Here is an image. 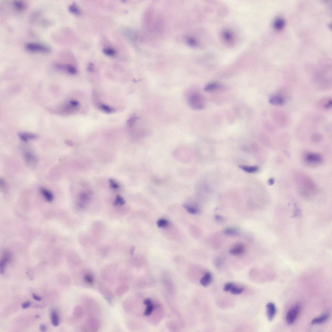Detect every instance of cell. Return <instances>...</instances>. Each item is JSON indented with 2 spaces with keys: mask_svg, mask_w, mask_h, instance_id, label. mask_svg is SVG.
<instances>
[{
  "mask_svg": "<svg viewBox=\"0 0 332 332\" xmlns=\"http://www.w3.org/2000/svg\"><path fill=\"white\" fill-rule=\"evenodd\" d=\"M40 330L42 332H45L47 330V327L46 326L43 324H41L39 326Z\"/></svg>",
  "mask_w": 332,
  "mask_h": 332,
  "instance_id": "ab89813d",
  "label": "cell"
},
{
  "mask_svg": "<svg viewBox=\"0 0 332 332\" xmlns=\"http://www.w3.org/2000/svg\"><path fill=\"white\" fill-rule=\"evenodd\" d=\"M154 306L151 304L147 306L145 311L144 313V315L146 316H148L151 315L154 309Z\"/></svg>",
  "mask_w": 332,
  "mask_h": 332,
  "instance_id": "d6a6232c",
  "label": "cell"
},
{
  "mask_svg": "<svg viewBox=\"0 0 332 332\" xmlns=\"http://www.w3.org/2000/svg\"><path fill=\"white\" fill-rule=\"evenodd\" d=\"M32 297L33 299L36 301H40L42 299L41 297H39L34 294H32Z\"/></svg>",
  "mask_w": 332,
  "mask_h": 332,
  "instance_id": "60d3db41",
  "label": "cell"
},
{
  "mask_svg": "<svg viewBox=\"0 0 332 332\" xmlns=\"http://www.w3.org/2000/svg\"><path fill=\"white\" fill-rule=\"evenodd\" d=\"M10 259V254L6 253L5 255L1 260V263H0V272H1V274H4L5 267L9 261Z\"/></svg>",
  "mask_w": 332,
  "mask_h": 332,
  "instance_id": "9a60e30c",
  "label": "cell"
},
{
  "mask_svg": "<svg viewBox=\"0 0 332 332\" xmlns=\"http://www.w3.org/2000/svg\"><path fill=\"white\" fill-rule=\"evenodd\" d=\"M219 87V84L217 83H213L207 85L204 88V90L206 92H211L218 89Z\"/></svg>",
  "mask_w": 332,
  "mask_h": 332,
  "instance_id": "603a6c76",
  "label": "cell"
},
{
  "mask_svg": "<svg viewBox=\"0 0 332 332\" xmlns=\"http://www.w3.org/2000/svg\"><path fill=\"white\" fill-rule=\"evenodd\" d=\"M183 206L187 212L191 214H196L198 212V210L195 207L188 205V204H184Z\"/></svg>",
  "mask_w": 332,
  "mask_h": 332,
  "instance_id": "4316f807",
  "label": "cell"
},
{
  "mask_svg": "<svg viewBox=\"0 0 332 332\" xmlns=\"http://www.w3.org/2000/svg\"><path fill=\"white\" fill-rule=\"evenodd\" d=\"M51 320L52 324L54 326H57L59 324V318L57 311L53 310L51 313Z\"/></svg>",
  "mask_w": 332,
  "mask_h": 332,
  "instance_id": "e0dca14e",
  "label": "cell"
},
{
  "mask_svg": "<svg viewBox=\"0 0 332 332\" xmlns=\"http://www.w3.org/2000/svg\"><path fill=\"white\" fill-rule=\"evenodd\" d=\"M87 70L88 71L90 72H93L94 70V67L93 63H90L88 65Z\"/></svg>",
  "mask_w": 332,
  "mask_h": 332,
  "instance_id": "8d00e7d4",
  "label": "cell"
},
{
  "mask_svg": "<svg viewBox=\"0 0 332 332\" xmlns=\"http://www.w3.org/2000/svg\"><path fill=\"white\" fill-rule=\"evenodd\" d=\"M13 6L15 9L19 11L24 10L26 8V4L21 1H15L13 2Z\"/></svg>",
  "mask_w": 332,
  "mask_h": 332,
  "instance_id": "ffe728a7",
  "label": "cell"
},
{
  "mask_svg": "<svg viewBox=\"0 0 332 332\" xmlns=\"http://www.w3.org/2000/svg\"><path fill=\"white\" fill-rule=\"evenodd\" d=\"M212 275L209 272H207L200 280V283L204 287L208 286L212 282Z\"/></svg>",
  "mask_w": 332,
  "mask_h": 332,
  "instance_id": "4fadbf2b",
  "label": "cell"
},
{
  "mask_svg": "<svg viewBox=\"0 0 332 332\" xmlns=\"http://www.w3.org/2000/svg\"><path fill=\"white\" fill-rule=\"evenodd\" d=\"M31 305V303L29 301L25 302L22 303V308L26 309L29 307Z\"/></svg>",
  "mask_w": 332,
  "mask_h": 332,
  "instance_id": "74e56055",
  "label": "cell"
},
{
  "mask_svg": "<svg viewBox=\"0 0 332 332\" xmlns=\"http://www.w3.org/2000/svg\"><path fill=\"white\" fill-rule=\"evenodd\" d=\"M329 317V315L328 314H323L321 316L314 319L311 322L312 324H321L327 321Z\"/></svg>",
  "mask_w": 332,
  "mask_h": 332,
  "instance_id": "ac0fdd59",
  "label": "cell"
},
{
  "mask_svg": "<svg viewBox=\"0 0 332 332\" xmlns=\"http://www.w3.org/2000/svg\"><path fill=\"white\" fill-rule=\"evenodd\" d=\"M101 292L105 298L107 299L111 300L114 297L112 292L107 288L103 287L101 289Z\"/></svg>",
  "mask_w": 332,
  "mask_h": 332,
  "instance_id": "cb8c5ba5",
  "label": "cell"
},
{
  "mask_svg": "<svg viewBox=\"0 0 332 332\" xmlns=\"http://www.w3.org/2000/svg\"><path fill=\"white\" fill-rule=\"evenodd\" d=\"M100 108L104 112L107 113H112L115 112V110L112 108L103 104L100 105Z\"/></svg>",
  "mask_w": 332,
  "mask_h": 332,
  "instance_id": "83f0119b",
  "label": "cell"
},
{
  "mask_svg": "<svg viewBox=\"0 0 332 332\" xmlns=\"http://www.w3.org/2000/svg\"><path fill=\"white\" fill-rule=\"evenodd\" d=\"M168 221L166 219H160L157 222V225L159 228H163L166 226L168 225Z\"/></svg>",
  "mask_w": 332,
  "mask_h": 332,
  "instance_id": "4dcf8cb0",
  "label": "cell"
},
{
  "mask_svg": "<svg viewBox=\"0 0 332 332\" xmlns=\"http://www.w3.org/2000/svg\"><path fill=\"white\" fill-rule=\"evenodd\" d=\"M84 315V310L83 306L78 305L76 306L74 310V316L76 318L81 319L83 318Z\"/></svg>",
  "mask_w": 332,
  "mask_h": 332,
  "instance_id": "5bb4252c",
  "label": "cell"
},
{
  "mask_svg": "<svg viewBox=\"0 0 332 332\" xmlns=\"http://www.w3.org/2000/svg\"><path fill=\"white\" fill-rule=\"evenodd\" d=\"M223 232L226 235L234 236V235H236L239 234V231L236 228L230 227V228H226L224 229Z\"/></svg>",
  "mask_w": 332,
  "mask_h": 332,
  "instance_id": "d6986e66",
  "label": "cell"
},
{
  "mask_svg": "<svg viewBox=\"0 0 332 332\" xmlns=\"http://www.w3.org/2000/svg\"><path fill=\"white\" fill-rule=\"evenodd\" d=\"M68 10L70 12L74 15H79L81 14V10L75 3H73L68 7Z\"/></svg>",
  "mask_w": 332,
  "mask_h": 332,
  "instance_id": "7402d4cb",
  "label": "cell"
},
{
  "mask_svg": "<svg viewBox=\"0 0 332 332\" xmlns=\"http://www.w3.org/2000/svg\"><path fill=\"white\" fill-rule=\"evenodd\" d=\"M103 52L105 55L109 56H114L116 54V51L111 48H105Z\"/></svg>",
  "mask_w": 332,
  "mask_h": 332,
  "instance_id": "f1b7e54d",
  "label": "cell"
},
{
  "mask_svg": "<svg viewBox=\"0 0 332 332\" xmlns=\"http://www.w3.org/2000/svg\"><path fill=\"white\" fill-rule=\"evenodd\" d=\"M88 197L87 195L85 193L82 194L81 195V198L82 199L84 200H87Z\"/></svg>",
  "mask_w": 332,
  "mask_h": 332,
  "instance_id": "ee69618b",
  "label": "cell"
},
{
  "mask_svg": "<svg viewBox=\"0 0 332 332\" xmlns=\"http://www.w3.org/2000/svg\"><path fill=\"white\" fill-rule=\"evenodd\" d=\"M83 279L85 283L89 285H92L95 281L94 276L90 272H87L84 275Z\"/></svg>",
  "mask_w": 332,
  "mask_h": 332,
  "instance_id": "44dd1931",
  "label": "cell"
},
{
  "mask_svg": "<svg viewBox=\"0 0 332 332\" xmlns=\"http://www.w3.org/2000/svg\"><path fill=\"white\" fill-rule=\"evenodd\" d=\"M56 67L58 69L65 70L71 74L75 75L77 73L76 68L72 65L57 64Z\"/></svg>",
  "mask_w": 332,
  "mask_h": 332,
  "instance_id": "ba28073f",
  "label": "cell"
},
{
  "mask_svg": "<svg viewBox=\"0 0 332 332\" xmlns=\"http://www.w3.org/2000/svg\"><path fill=\"white\" fill-rule=\"evenodd\" d=\"M240 168L246 172L248 173H254L257 172L259 168L257 166H240Z\"/></svg>",
  "mask_w": 332,
  "mask_h": 332,
  "instance_id": "d4e9b609",
  "label": "cell"
},
{
  "mask_svg": "<svg viewBox=\"0 0 332 332\" xmlns=\"http://www.w3.org/2000/svg\"><path fill=\"white\" fill-rule=\"evenodd\" d=\"M244 289L242 288H238L234 286L230 290L231 293L234 294L238 295L242 294L243 291Z\"/></svg>",
  "mask_w": 332,
  "mask_h": 332,
  "instance_id": "1f68e13d",
  "label": "cell"
},
{
  "mask_svg": "<svg viewBox=\"0 0 332 332\" xmlns=\"http://www.w3.org/2000/svg\"><path fill=\"white\" fill-rule=\"evenodd\" d=\"M125 203V201L124 200L123 198L120 196V195H118L117 197H116L115 201V205H123Z\"/></svg>",
  "mask_w": 332,
  "mask_h": 332,
  "instance_id": "836d02e7",
  "label": "cell"
},
{
  "mask_svg": "<svg viewBox=\"0 0 332 332\" xmlns=\"http://www.w3.org/2000/svg\"><path fill=\"white\" fill-rule=\"evenodd\" d=\"M245 251L244 245L242 243H237L232 246L230 250V253L232 255L237 256L242 254Z\"/></svg>",
  "mask_w": 332,
  "mask_h": 332,
  "instance_id": "8992f818",
  "label": "cell"
},
{
  "mask_svg": "<svg viewBox=\"0 0 332 332\" xmlns=\"http://www.w3.org/2000/svg\"><path fill=\"white\" fill-rule=\"evenodd\" d=\"M234 286V285L233 283H227L225 286H224L223 290L226 292L230 291L231 289Z\"/></svg>",
  "mask_w": 332,
  "mask_h": 332,
  "instance_id": "d590c367",
  "label": "cell"
},
{
  "mask_svg": "<svg viewBox=\"0 0 332 332\" xmlns=\"http://www.w3.org/2000/svg\"><path fill=\"white\" fill-rule=\"evenodd\" d=\"M269 103L272 105L280 106L285 103L284 99L279 96H275L269 99Z\"/></svg>",
  "mask_w": 332,
  "mask_h": 332,
  "instance_id": "8fae6325",
  "label": "cell"
},
{
  "mask_svg": "<svg viewBox=\"0 0 332 332\" xmlns=\"http://www.w3.org/2000/svg\"><path fill=\"white\" fill-rule=\"evenodd\" d=\"M18 136L24 142H27L28 140L35 139L38 138V136L33 133L28 132H19Z\"/></svg>",
  "mask_w": 332,
  "mask_h": 332,
  "instance_id": "30bf717a",
  "label": "cell"
},
{
  "mask_svg": "<svg viewBox=\"0 0 332 332\" xmlns=\"http://www.w3.org/2000/svg\"><path fill=\"white\" fill-rule=\"evenodd\" d=\"M25 47L27 50L31 52L48 53L52 52V49L49 46L38 42H30Z\"/></svg>",
  "mask_w": 332,
  "mask_h": 332,
  "instance_id": "6da1fadb",
  "label": "cell"
},
{
  "mask_svg": "<svg viewBox=\"0 0 332 332\" xmlns=\"http://www.w3.org/2000/svg\"><path fill=\"white\" fill-rule=\"evenodd\" d=\"M332 102L331 100L329 101L328 103L325 105V107L326 109H329L332 106Z\"/></svg>",
  "mask_w": 332,
  "mask_h": 332,
  "instance_id": "7bdbcfd3",
  "label": "cell"
},
{
  "mask_svg": "<svg viewBox=\"0 0 332 332\" xmlns=\"http://www.w3.org/2000/svg\"><path fill=\"white\" fill-rule=\"evenodd\" d=\"M40 191L42 196L48 202H51L53 201L54 199V195L49 190L41 188L40 189Z\"/></svg>",
  "mask_w": 332,
  "mask_h": 332,
  "instance_id": "7c38bea8",
  "label": "cell"
},
{
  "mask_svg": "<svg viewBox=\"0 0 332 332\" xmlns=\"http://www.w3.org/2000/svg\"><path fill=\"white\" fill-rule=\"evenodd\" d=\"M129 289L128 285L126 284H122L119 286L116 289V293L118 297L123 296L128 290Z\"/></svg>",
  "mask_w": 332,
  "mask_h": 332,
  "instance_id": "2e32d148",
  "label": "cell"
},
{
  "mask_svg": "<svg viewBox=\"0 0 332 332\" xmlns=\"http://www.w3.org/2000/svg\"><path fill=\"white\" fill-rule=\"evenodd\" d=\"M306 162L310 164H319L322 161L320 156L315 154H309L306 155Z\"/></svg>",
  "mask_w": 332,
  "mask_h": 332,
  "instance_id": "9c48e42d",
  "label": "cell"
},
{
  "mask_svg": "<svg viewBox=\"0 0 332 332\" xmlns=\"http://www.w3.org/2000/svg\"><path fill=\"white\" fill-rule=\"evenodd\" d=\"M144 304L146 306L152 304V301L151 299H147L144 300Z\"/></svg>",
  "mask_w": 332,
  "mask_h": 332,
  "instance_id": "f35d334b",
  "label": "cell"
},
{
  "mask_svg": "<svg viewBox=\"0 0 332 332\" xmlns=\"http://www.w3.org/2000/svg\"><path fill=\"white\" fill-rule=\"evenodd\" d=\"M24 157L25 162L28 166L32 167L36 166L38 163L37 159L33 153L28 152H25Z\"/></svg>",
  "mask_w": 332,
  "mask_h": 332,
  "instance_id": "5b68a950",
  "label": "cell"
},
{
  "mask_svg": "<svg viewBox=\"0 0 332 332\" xmlns=\"http://www.w3.org/2000/svg\"><path fill=\"white\" fill-rule=\"evenodd\" d=\"M285 24V21L283 18H278L275 20L274 22V26L277 29H282Z\"/></svg>",
  "mask_w": 332,
  "mask_h": 332,
  "instance_id": "484cf974",
  "label": "cell"
},
{
  "mask_svg": "<svg viewBox=\"0 0 332 332\" xmlns=\"http://www.w3.org/2000/svg\"><path fill=\"white\" fill-rule=\"evenodd\" d=\"M300 306L297 304L289 310L286 315V320L288 324L291 325L296 321L300 310Z\"/></svg>",
  "mask_w": 332,
  "mask_h": 332,
  "instance_id": "277c9868",
  "label": "cell"
},
{
  "mask_svg": "<svg viewBox=\"0 0 332 332\" xmlns=\"http://www.w3.org/2000/svg\"><path fill=\"white\" fill-rule=\"evenodd\" d=\"M138 119L135 114H133L129 119L127 121V124L129 126H132L136 123V121Z\"/></svg>",
  "mask_w": 332,
  "mask_h": 332,
  "instance_id": "f546056e",
  "label": "cell"
},
{
  "mask_svg": "<svg viewBox=\"0 0 332 332\" xmlns=\"http://www.w3.org/2000/svg\"><path fill=\"white\" fill-rule=\"evenodd\" d=\"M189 103L190 106L194 110L203 109L205 106L203 98L197 93H193L190 96Z\"/></svg>",
  "mask_w": 332,
  "mask_h": 332,
  "instance_id": "7a4b0ae2",
  "label": "cell"
},
{
  "mask_svg": "<svg viewBox=\"0 0 332 332\" xmlns=\"http://www.w3.org/2000/svg\"><path fill=\"white\" fill-rule=\"evenodd\" d=\"M266 307L268 319L269 321H271L274 318L276 313V306L274 303L269 302L267 304Z\"/></svg>",
  "mask_w": 332,
  "mask_h": 332,
  "instance_id": "52a82bcc",
  "label": "cell"
},
{
  "mask_svg": "<svg viewBox=\"0 0 332 332\" xmlns=\"http://www.w3.org/2000/svg\"><path fill=\"white\" fill-rule=\"evenodd\" d=\"M215 218L219 222H223L224 220L223 218L219 215H216V216H215Z\"/></svg>",
  "mask_w": 332,
  "mask_h": 332,
  "instance_id": "b9f144b4",
  "label": "cell"
},
{
  "mask_svg": "<svg viewBox=\"0 0 332 332\" xmlns=\"http://www.w3.org/2000/svg\"><path fill=\"white\" fill-rule=\"evenodd\" d=\"M100 328V322L96 318L91 317L88 319L82 326V330L84 332H96Z\"/></svg>",
  "mask_w": 332,
  "mask_h": 332,
  "instance_id": "3957f363",
  "label": "cell"
},
{
  "mask_svg": "<svg viewBox=\"0 0 332 332\" xmlns=\"http://www.w3.org/2000/svg\"><path fill=\"white\" fill-rule=\"evenodd\" d=\"M109 182L110 184V186L112 188L115 189H118L120 188V186L116 182L112 179H110L109 180Z\"/></svg>",
  "mask_w": 332,
  "mask_h": 332,
  "instance_id": "e575fe53",
  "label": "cell"
}]
</instances>
